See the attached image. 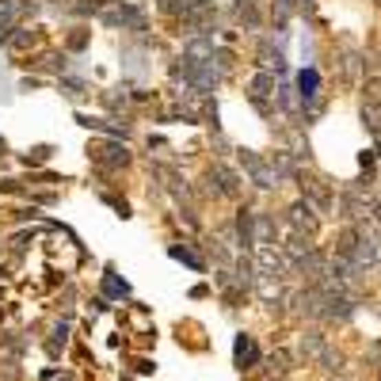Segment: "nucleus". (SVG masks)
<instances>
[{
	"label": "nucleus",
	"mask_w": 381,
	"mask_h": 381,
	"mask_svg": "<svg viewBox=\"0 0 381 381\" xmlns=\"http://www.w3.org/2000/svg\"><path fill=\"white\" fill-rule=\"evenodd\" d=\"M88 157H91V164L107 168V172H118V168H126V164H130V149H126L122 141H115V138H107V141H96V145L88 149Z\"/></svg>",
	"instance_id": "f257e3e1"
},
{
	"label": "nucleus",
	"mask_w": 381,
	"mask_h": 381,
	"mask_svg": "<svg viewBox=\"0 0 381 381\" xmlns=\"http://www.w3.org/2000/svg\"><path fill=\"white\" fill-rule=\"evenodd\" d=\"M241 168L248 172V179L256 183L259 190H274L279 187V175H274V168H271V160H263L259 153H252V149H241Z\"/></svg>",
	"instance_id": "f03ea898"
},
{
	"label": "nucleus",
	"mask_w": 381,
	"mask_h": 381,
	"mask_svg": "<svg viewBox=\"0 0 381 381\" xmlns=\"http://www.w3.org/2000/svg\"><path fill=\"white\" fill-rule=\"evenodd\" d=\"M100 19L107 27H122V31H141V27H145V12L130 8V4H122V0H118L115 8H103Z\"/></svg>",
	"instance_id": "7ed1b4c3"
},
{
	"label": "nucleus",
	"mask_w": 381,
	"mask_h": 381,
	"mask_svg": "<svg viewBox=\"0 0 381 381\" xmlns=\"http://www.w3.org/2000/svg\"><path fill=\"white\" fill-rule=\"evenodd\" d=\"M286 221H290V232H309V237H313L316 225H320V214H316V206L309 199H298L286 210Z\"/></svg>",
	"instance_id": "20e7f679"
},
{
	"label": "nucleus",
	"mask_w": 381,
	"mask_h": 381,
	"mask_svg": "<svg viewBox=\"0 0 381 381\" xmlns=\"http://www.w3.org/2000/svg\"><path fill=\"white\" fill-rule=\"evenodd\" d=\"M274 91H279V84H274V73H256L252 76V84H248V100L256 103L259 111H271V103H274Z\"/></svg>",
	"instance_id": "39448f33"
},
{
	"label": "nucleus",
	"mask_w": 381,
	"mask_h": 381,
	"mask_svg": "<svg viewBox=\"0 0 381 381\" xmlns=\"http://www.w3.org/2000/svg\"><path fill=\"white\" fill-rule=\"evenodd\" d=\"M252 290H256V298L263 301L267 309L282 305V298H286V294H282V279H279V274H256V279H252Z\"/></svg>",
	"instance_id": "423d86ee"
},
{
	"label": "nucleus",
	"mask_w": 381,
	"mask_h": 381,
	"mask_svg": "<svg viewBox=\"0 0 381 381\" xmlns=\"http://www.w3.org/2000/svg\"><path fill=\"white\" fill-rule=\"evenodd\" d=\"M210 179L217 183V195H225V199H237V195H241V175L232 172L229 164H214L210 168Z\"/></svg>",
	"instance_id": "0eeeda50"
},
{
	"label": "nucleus",
	"mask_w": 381,
	"mask_h": 381,
	"mask_svg": "<svg viewBox=\"0 0 381 381\" xmlns=\"http://www.w3.org/2000/svg\"><path fill=\"white\" fill-rule=\"evenodd\" d=\"M355 298H351V294H328V305H324V316L320 320H351V316H355Z\"/></svg>",
	"instance_id": "6e6552de"
},
{
	"label": "nucleus",
	"mask_w": 381,
	"mask_h": 381,
	"mask_svg": "<svg viewBox=\"0 0 381 381\" xmlns=\"http://www.w3.org/2000/svg\"><path fill=\"white\" fill-rule=\"evenodd\" d=\"M232 358H237V366H241V370H252V366L259 362V347H256V340H252V336H237V343H232Z\"/></svg>",
	"instance_id": "1a4fd4ad"
},
{
	"label": "nucleus",
	"mask_w": 381,
	"mask_h": 381,
	"mask_svg": "<svg viewBox=\"0 0 381 381\" xmlns=\"http://www.w3.org/2000/svg\"><path fill=\"white\" fill-rule=\"evenodd\" d=\"M309 252H313V237H309V232H290V241H286V252H282V256H286L290 267H298Z\"/></svg>",
	"instance_id": "9d476101"
},
{
	"label": "nucleus",
	"mask_w": 381,
	"mask_h": 381,
	"mask_svg": "<svg viewBox=\"0 0 381 381\" xmlns=\"http://www.w3.org/2000/svg\"><path fill=\"white\" fill-rule=\"evenodd\" d=\"M252 237H256V248L274 244V237H279V225H274V217H271V214H256V221H252Z\"/></svg>",
	"instance_id": "9b49d317"
},
{
	"label": "nucleus",
	"mask_w": 381,
	"mask_h": 381,
	"mask_svg": "<svg viewBox=\"0 0 381 381\" xmlns=\"http://www.w3.org/2000/svg\"><path fill=\"white\" fill-rule=\"evenodd\" d=\"M298 96H301V103H316V96H320V73H316V69H305V73L298 76Z\"/></svg>",
	"instance_id": "f8f14e48"
},
{
	"label": "nucleus",
	"mask_w": 381,
	"mask_h": 381,
	"mask_svg": "<svg viewBox=\"0 0 381 381\" xmlns=\"http://www.w3.org/2000/svg\"><path fill=\"white\" fill-rule=\"evenodd\" d=\"M324 347H328V340H324L320 331H305V336H301V355L305 358H320Z\"/></svg>",
	"instance_id": "ddd939ff"
},
{
	"label": "nucleus",
	"mask_w": 381,
	"mask_h": 381,
	"mask_svg": "<svg viewBox=\"0 0 381 381\" xmlns=\"http://www.w3.org/2000/svg\"><path fill=\"white\" fill-rule=\"evenodd\" d=\"M259 65L267 69V73H271V69H286V58H282V50H271V42H263V50H259Z\"/></svg>",
	"instance_id": "4468645a"
},
{
	"label": "nucleus",
	"mask_w": 381,
	"mask_h": 381,
	"mask_svg": "<svg viewBox=\"0 0 381 381\" xmlns=\"http://www.w3.org/2000/svg\"><path fill=\"white\" fill-rule=\"evenodd\" d=\"M168 256H172V259H179V263H187L190 271H206V263H202V259L195 256L190 248H179V244H172V248H168Z\"/></svg>",
	"instance_id": "2eb2a0df"
},
{
	"label": "nucleus",
	"mask_w": 381,
	"mask_h": 381,
	"mask_svg": "<svg viewBox=\"0 0 381 381\" xmlns=\"http://www.w3.org/2000/svg\"><path fill=\"white\" fill-rule=\"evenodd\" d=\"M362 126L370 133H381V103H362Z\"/></svg>",
	"instance_id": "dca6fc26"
},
{
	"label": "nucleus",
	"mask_w": 381,
	"mask_h": 381,
	"mask_svg": "<svg viewBox=\"0 0 381 381\" xmlns=\"http://www.w3.org/2000/svg\"><path fill=\"white\" fill-rule=\"evenodd\" d=\"M316 362H320L328 373H340V370H343V355H340V351H331V347H324Z\"/></svg>",
	"instance_id": "f3484780"
},
{
	"label": "nucleus",
	"mask_w": 381,
	"mask_h": 381,
	"mask_svg": "<svg viewBox=\"0 0 381 381\" xmlns=\"http://www.w3.org/2000/svg\"><path fill=\"white\" fill-rule=\"evenodd\" d=\"M65 343H69V320H58V324H54V331H50V351L58 355Z\"/></svg>",
	"instance_id": "a211bd4d"
},
{
	"label": "nucleus",
	"mask_w": 381,
	"mask_h": 381,
	"mask_svg": "<svg viewBox=\"0 0 381 381\" xmlns=\"http://www.w3.org/2000/svg\"><path fill=\"white\" fill-rule=\"evenodd\" d=\"M290 370V355L286 351H274L271 358H267V373H274V378H282V373Z\"/></svg>",
	"instance_id": "6ab92c4d"
},
{
	"label": "nucleus",
	"mask_w": 381,
	"mask_h": 381,
	"mask_svg": "<svg viewBox=\"0 0 381 381\" xmlns=\"http://www.w3.org/2000/svg\"><path fill=\"white\" fill-rule=\"evenodd\" d=\"M103 290H107V294H118V298H126V294H130V286H126V282H118L115 274H103Z\"/></svg>",
	"instance_id": "aec40b11"
},
{
	"label": "nucleus",
	"mask_w": 381,
	"mask_h": 381,
	"mask_svg": "<svg viewBox=\"0 0 381 381\" xmlns=\"http://www.w3.org/2000/svg\"><path fill=\"white\" fill-rule=\"evenodd\" d=\"M0 381H19V366L12 362V358H4V362H0Z\"/></svg>",
	"instance_id": "412c9836"
},
{
	"label": "nucleus",
	"mask_w": 381,
	"mask_h": 381,
	"mask_svg": "<svg viewBox=\"0 0 381 381\" xmlns=\"http://www.w3.org/2000/svg\"><path fill=\"white\" fill-rule=\"evenodd\" d=\"M8 42L16 46V50H23V46H31L34 42V34H27V31H16V34H8Z\"/></svg>",
	"instance_id": "4be33fe9"
},
{
	"label": "nucleus",
	"mask_w": 381,
	"mask_h": 381,
	"mask_svg": "<svg viewBox=\"0 0 381 381\" xmlns=\"http://www.w3.org/2000/svg\"><path fill=\"white\" fill-rule=\"evenodd\" d=\"M42 160H50V149L42 145V149H31L27 153V164H42Z\"/></svg>",
	"instance_id": "5701e85b"
},
{
	"label": "nucleus",
	"mask_w": 381,
	"mask_h": 381,
	"mask_svg": "<svg viewBox=\"0 0 381 381\" xmlns=\"http://www.w3.org/2000/svg\"><path fill=\"white\" fill-rule=\"evenodd\" d=\"M46 381H76L73 373H46Z\"/></svg>",
	"instance_id": "b1692460"
},
{
	"label": "nucleus",
	"mask_w": 381,
	"mask_h": 381,
	"mask_svg": "<svg viewBox=\"0 0 381 381\" xmlns=\"http://www.w3.org/2000/svg\"><path fill=\"white\" fill-rule=\"evenodd\" d=\"M370 217H373V221H378V225H381V202H378V206H373V210H370Z\"/></svg>",
	"instance_id": "393cba45"
},
{
	"label": "nucleus",
	"mask_w": 381,
	"mask_h": 381,
	"mask_svg": "<svg viewBox=\"0 0 381 381\" xmlns=\"http://www.w3.org/2000/svg\"><path fill=\"white\" fill-rule=\"evenodd\" d=\"M378 366H381V362H378ZM378 381H381V370H378Z\"/></svg>",
	"instance_id": "a878e982"
}]
</instances>
